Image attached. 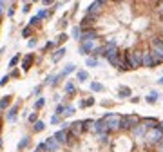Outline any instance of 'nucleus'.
Here are the masks:
<instances>
[{
	"mask_svg": "<svg viewBox=\"0 0 163 152\" xmlns=\"http://www.w3.org/2000/svg\"><path fill=\"white\" fill-rule=\"evenodd\" d=\"M150 54L156 65L163 63V36H154L150 40Z\"/></svg>",
	"mask_w": 163,
	"mask_h": 152,
	"instance_id": "obj_1",
	"label": "nucleus"
},
{
	"mask_svg": "<svg viewBox=\"0 0 163 152\" xmlns=\"http://www.w3.org/2000/svg\"><path fill=\"white\" fill-rule=\"evenodd\" d=\"M127 60L131 63V69H139L143 63V51L142 49H132V51H125Z\"/></svg>",
	"mask_w": 163,
	"mask_h": 152,
	"instance_id": "obj_2",
	"label": "nucleus"
},
{
	"mask_svg": "<svg viewBox=\"0 0 163 152\" xmlns=\"http://www.w3.org/2000/svg\"><path fill=\"white\" fill-rule=\"evenodd\" d=\"M122 118L120 114H114V112H107L103 116L105 123H107V129H109V132H116V130H120L122 129Z\"/></svg>",
	"mask_w": 163,
	"mask_h": 152,
	"instance_id": "obj_3",
	"label": "nucleus"
},
{
	"mask_svg": "<svg viewBox=\"0 0 163 152\" xmlns=\"http://www.w3.org/2000/svg\"><path fill=\"white\" fill-rule=\"evenodd\" d=\"M161 141H163V130H161V129L147 130V134H145V143H147V145H150V147H158Z\"/></svg>",
	"mask_w": 163,
	"mask_h": 152,
	"instance_id": "obj_4",
	"label": "nucleus"
},
{
	"mask_svg": "<svg viewBox=\"0 0 163 152\" xmlns=\"http://www.w3.org/2000/svg\"><path fill=\"white\" fill-rule=\"evenodd\" d=\"M139 123H142V118L136 116V114L123 116V118H122V129H120V130H132V129L138 127Z\"/></svg>",
	"mask_w": 163,
	"mask_h": 152,
	"instance_id": "obj_5",
	"label": "nucleus"
},
{
	"mask_svg": "<svg viewBox=\"0 0 163 152\" xmlns=\"http://www.w3.org/2000/svg\"><path fill=\"white\" fill-rule=\"evenodd\" d=\"M98 38V31L94 27H91V29H83L82 31V38L80 42H94Z\"/></svg>",
	"mask_w": 163,
	"mask_h": 152,
	"instance_id": "obj_6",
	"label": "nucleus"
},
{
	"mask_svg": "<svg viewBox=\"0 0 163 152\" xmlns=\"http://www.w3.org/2000/svg\"><path fill=\"white\" fill-rule=\"evenodd\" d=\"M92 132H96L98 136H100V134H109V129H107V123H105V120H103V118H100V120H96V121H94Z\"/></svg>",
	"mask_w": 163,
	"mask_h": 152,
	"instance_id": "obj_7",
	"label": "nucleus"
},
{
	"mask_svg": "<svg viewBox=\"0 0 163 152\" xmlns=\"http://www.w3.org/2000/svg\"><path fill=\"white\" fill-rule=\"evenodd\" d=\"M98 46H96V40L94 42H80V54H92Z\"/></svg>",
	"mask_w": 163,
	"mask_h": 152,
	"instance_id": "obj_8",
	"label": "nucleus"
},
{
	"mask_svg": "<svg viewBox=\"0 0 163 152\" xmlns=\"http://www.w3.org/2000/svg\"><path fill=\"white\" fill-rule=\"evenodd\" d=\"M105 6V2H102V0H96V2H92L89 7H87V15H92V16H98L102 7Z\"/></svg>",
	"mask_w": 163,
	"mask_h": 152,
	"instance_id": "obj_9",
	"label": "nucleus"
},
{
	"mask_svg": "<svg viewBox=\"0 0 163 152\" xmlns=\"http://www.w3.org/2000/svg\"><path fill=\"white\" fill-rule=\"evenodd\" d=\"M98 20V16H92V15H85L80 22V27L82 29H91L92 26H94V22Z\"/></svg>",
	"mask_w": 163,
	"mask_h": 152,
	"instance_id": "obj_10",
	"label": "nucleus"
},
{
	"mask_svg": "<svg viewBox=\"0 0 163 152\" xmlns=\"http://www.w3.org/2000/svg\"><path fill=\"white\" fill-rule=\"evenodd\" d=\"M131 132H132V136H134L136 140H145V134H147V129H145V125H143V123H139L138 127H134V129L131 130Z\"/></svg>",
	"mask_w": 163,
	"mask_h": 152,
	"instance_id": "obj_11",
	"label": "nucleus"
},
{
	"mask_svg": "<svg viewBox=\"0 0 163 152\" xmlns=\"http://www.w3.org/2000/svg\"><path fill=\"white\" fill-rule=\"evenodd\" d=\"M69 132H71L73 136H80L83 132V121H73L71 125H69Z\"/></svg>",
	"mask_w": 163,
	"mask_h": 152,
	"instance_id": "obj_12",
	"label": "nucleus"
},
{
	"mask_svg": "<svg viewBox=\"0 0 163 152\" xmlns=\"http://www.w3.org/2000/svg\"><path fill=\"white\" fill-rule=\"evenodd\" d=\"M44 143H45V147H47V152H58V148H60V143L55 140V136L47 138Z\"/></svg>",
	"mask_w": 163,
	"mask_h": 152,
	"instance_id": "obj_13",
	"label": "nucleus"
},
{
	"mask_svg": "<svg viewBox=\"0 0 163 152\" xmlns=\"http://www.w3.org/2000/svg\"><path fill=\"white\" fill-rule=\"evenodd\" d=\"M53 136H55V140H56V141H58L60 145H63V143H67V136H69V130H63V129H62V130H56V132H55Z\"/></svg>",
	"mask_w": 163,
	"mask_h": 152,
	"instance_id": "obj_14",
	"label": "nucleus"
},
{
	"mask_svg": "<svg viewBox=\"0 0 163 152\" xmlns=\"http://www.w3.org/2000/svg\"><path fill=\"white\" fill-rule=\"evenodd\" d=\"M142 123L145 125V129H147V130L158 129V125H159V121H158L156 118H142Z\"/></svg>",
	"mask_w": 163,
	"mask_h": 152,
	"instance_id": "obj_15",
	"label": "nucleus"
},
{
	"mask_svg": "<svg viewBox=\"0 0 163 152\" xmlns=\"http://www.w3.org/2000/svg\"><path fill=\"white\" fill-rule=\"evenodd\" d=\"M142 67H156L150 51H143V63H142Z\"/></svg>",
	"mask_w": 163,
	"mask_h": 152,
	"instance_id": "obj_16",
	"label": "nucleus"
},
{
	"mask_svg": "<svg viewBox=\"0 0 163 152\" xmlns=\"http://www.w3.org/2000/svg\"><path fill=\"white\" fill-rule=\"evenodd\" d=\"M33 62H35V56H33V54H26V56H24V60H22V69L27 73V71L31 69Z\"/></svg>",
	"mask_w": 163,
	"mask_h": 152,
	"instance_id": "obj_17",
	"label": "nucleus"
},
{
	"mask_svg": "<svg viewBox=\"0 0 163 152\" xmlns=\"http://www.w3.org/2000/svg\"><path fill=\"white\" fill-rule=\"evenodd\" d=\"M67 51H65V47H58L56 51H55V54H53V62L56 63V62H60L62 58H63V54H65Z\"/></svg>",
	"mask_w": 163,
	"mask_h": 152,
	"instance_id": "obj_18",
	"label": "nucleus"
},
{
	"mask_svg": "<svg viewBox=\"0 0 163 152\" xmlns=\"http://www.w3.org/2000/svg\"><path fill=\"white\" fill-rule=\"evenodd\" d=\"M16 112H18V107H16V105L11 107L9 111H7V114H6V120H7V121H15V120H16Z\"/></svg>",
	"mask_w": 163,
	"mask_h": 152,
	"instance_id": "obj_19",
	"label": "nucleus"
},
{
	"mask_svg": "<svg viewBox=\"0 0 163 152\" xmlns=\"http://www.w3.org/2000/svg\"><path fill=\"white\" fill-rule=\"evenodd\" d=\"M11 100H13V96H11V94L2 96V98H0V109H2V111H4V109H7V107H9V103H11Z\"/></svg>",
	"mask_w": 163,
	"mask_h": 152,
	"instance_id": "obj_20",
	"label": "nucleus"
},
{
	"mask_svg": "<svg viewBox=\"0 0 163 152\" xmlns=\"http://www.w3.org/2000/svg\"><path fill=\"white\" fill-rule=\"evenodd\" d=\"M74 91H76V83H74V80H69V82L65 83V93H67V94H74Z\"/></svg>",
	"mask_w": 163,
	"mask_h": 152,
	"instance_id": "obj_21",
	"label": "nucleus"
},
{
	"mask_svg": "<svg viewBox=\"0 0 163 152\" xmlns=\"http://www.w3.org/2000/svg\"><path fill=\"white\" fill-rule=\"evenodd\" d=\"M158 100H159V94H158L156 91H150L149 96H145V101H147V103H156Z\"/></svg>",
	"mask_w": 163,
	"mask_h": 152,
	"instance_id": "obj_22",
	"label": "nucleus"
},
{
	"mask_svg": "<svg viewBox=\"0 0 163 152\" xmlns=\"http://www.w3.org/2000/svg\"><path fill=\"white\" fill-rule=\"evenodd\" d=\"M131 94H132V93H131L129 87H123V85H122L120 89H118V96H120V98H129Z\"/></svg>",
	"mask_w": 163,
	"mask_h": 152,
	"instance_id": "obj_23",
	"label": "nucleus"
},
{
	"mask_svg": "<svg viewBox=\"0 0 163 152\" xmlns=\"http://www.w3.org/2000/svg\"><path fill=\"white\" fill-rule=\"evenodd\" d=\"M82 31H83V29H82L80 26H74V27H73V31H71V35H73V38H76V40H80V38H82Z\"/></svg>",
	"mask_w": 163,
	"mask_h": 152,
	"instance_id": "obj_24",
	"label": "nucleus"
},
{
	"mask_svg": "<svg viewBox=\"0 0 163 152\" xmlns=\"http://www.w3.org/2000/svg\"><path fill=\"white\" fill-rule=\"evenodd\" d=\"M91 91H94V93H102L103 91V85L98 83V82H91Z\"/></svg>",
	"mask_w": 163,
	"mask_h": 152,
	"instance_id": "obj_25",
	"label": "nucleus"
},
{
	"mask_svg": "<svg viewBox=\"0 0 163 152\" xmlns=\"http://www.w3.org/2000/svg\"><path fill=\"white\" fill-rule=\"evenodd\" d=\"M92 127H94V120H83V132L92 130Z\"/></svg>",
	"mask_w": 163,
	"mask_h": 152,
	"instance_id": "obj_26",
	"label": "nucleus"
},
{
	"mask_svg": "<svg viewBox=\"0 0 163 152\" xmlns=\"http://www.w3.org/2000/svg\"><path fill=\"white\" fill-rule=\"evenodd\" d=\"M44 129H45V123L38 120V121H36V123L33 125V132H42V130H44Z\"/></svg>",
	"mask_w": 163,
	"mask_h": 152,
	"instance_id": "obj_27",
	"label": "nucleus"
},
{
	"mask_svg": "<svg viewBox=\"0 0 163 152\" xmlns=\"http://www.w3.org/2000/svg\"><path fill=\"white\" fill-rule=\"evenodd\" d=\"M27 145H29V136H24L20 140V143H18V150H24Z\"/></svg>",
	"mask_w": 163,
	"mask_h": 152,
	"instance_id": "obj_28",
	"label": "nucleus"
},
{
	"mask_svg": "<svg viewBox=\"0 0 163 152\" xmlns=\"http://www.w3.org/2000/svg\"><path fill=\"white\" fill-rule=\"evenodd\" d=\"M76 80H78V82H87V80H89V74H87L85 71H78V73H76Z\"/></svg>",
	"mask_w": 163,
	"mask_h": 152,
	"instance_id": "obj_29",
	"label": "nucleus"
},
{
	"mask_svg": "<svg viewBox=\"0 0 163 152\" xmlns=\"http://www.w3.org/2000/svg\"><path fill=\"white\" fill-rule=\"evenodd\" d=\"M85 65H87V67H98V60L92 58V56H89V58L85 60Z\"/></svg>",
	"mask_w": 163,
	"mask_h": 152,
	"instance_id": "obj_30",
	"label": "nucleus"
},
{
	"mask_svg": "<svg viewBox=\"0 0 163 152\" xmlns=\"http://www.w3.org/2000/svg\"><path fill=\"white\" fill-rule=\"evenodd\" d=\"M74 111H76V109H74L73 105H67V109H65V112H63V118H71V116L74 114Z\"/></svg>",
	"mask_w": 163,
	"mask_h": 152,
	"instance_id": "obj_31",
	"label": "nucleus"
},
{
	"mask_svg": "<svg viewBox=\"0 0 163 152\" xmlns=\"http://www.w3.org/2000/svg\"><path fill=\"white\" fill-rule=\"evenodd\" d=\"M65 109H67V107H65L63 103H58V105H56V111H55V114H56V116H63Z\"/></svg>",
	"mask_w": 163,
	"mask_h": 152,
	"instance_id": "obj_32",
	"label": "nucleus"
},
{
	"mask_svg": "<svg viewBox=\"0 0 163 152\" xmlns=\"http://www.w3.org/2000/svg\"><path fill=\"white\" fill-rule=\"evenodd\" d=\"M74 69H76L74 65H73V63H69V65H65V69L62 71V74H63V76H67V74H71V73H73Z\"/></svg>",
	"mask_w": 163,
	"mask_h": 152,
	"instance_id": "obj_33",
	"label": "nucleus"
},
{
	"mask_svg": "<svg viewBox=\"0 0 163 152\" xmlns=\"http://www.w3.org/2000/svg\"><path fill=\"white\" fill-rule=\"evenodd\" d=\"M27 120H29V123H31V125H35V123L38 121V112H36V111H33V112L29 114V118H27Z\"/></svg>",
	"mask_w": 163,
	"mask_h": 152,
	"instance_id": "obj_34",
	"label": "nucleus"
},
{
	"mask_svg": "<svg viewBox=\"0 0 163 152\" xmlns=\"http://www.w3.org/2000/svg\"><path fill=\"white\" fill-rule=\"evenodd\" d=\"M49 15H51V11H47V9H40V11H38V15H36V16H38V18H40V20H44V18H47V16H49Z\"/></svg>",
	"mask_w": 163,
	"mask_h": 152,
	"instance_id": "obj_35",
	"label": "nucleus"
},
{
	"mask_svg": "<svg viewBox=\"0 0 163 152\" xmlns=\"http://www.w3.org/2000/svg\"><path fill=\"white\" fill-rule=\"evenodd\" d=\"M44 105H45V100H44V98H38V100L35 101V111H40Z\"/></svg>",
	"mask_w": 163,
	"mask_h": 152,
	"instance_id": "obj_36",
	"label": "nucleus"
},
{
	"mask_svg": "<svg viewBox=\"0 0 163 152\" xmlns=\"http://www.w3.org/2000/svg\"><path fill=\"white\" fill-rule=\"evenodd\" d=\"M55 47H56V42H53V40H51V42H47V43H45V47H44V51L47 53V51H51V49H55Z\"/></svg>",
	"mask_w": 163,
	"mask_h": 152,
	"instance_id": "obj_37",
	"label": "nucleus"
},
{
	"mask_svg": "<svg viewBox=\"0 0 163 152\" xmlns=\"http://www.w3.org/2000/svg\"><path fill=\"white\" fill-rule=\"evenodd\" d=\"M67 38H69V36H67V35H63V33H62V35H58V36H56V40H55V42H56V43H63V42H65V40H67Z\"/></svg>",
	"mask_w": 163,
	"mask_h": 152,
	"instance_id": "obj_38",
	"label": "nucleus"
},
{
	"mask_svg": "<svg viewBox=\"0 0 163 152\" xmlns=\"http://www.w3.org/2000/svg\"><path fill=\"white\" fill-rule=\"evenodd\" d=\"M35 152H47V147H45V143H38Z\"/></svg>",
	"mask_w": 163,
	"mask_h": 152,
	"instance_id": "obj_39",
	"label": "nucleus"
},
{
	"mask_svg": "<svg viewBox=\"0 0 163 152\" xmlns=\"http://www.w3.org/2000/svg\"><path fill=\"white\" fill-rule=\"evenodd\" d=\"M18 60H20V54H16V56H13V58H11V62H9V67H15V65L18 63Z\"/></svg>",
	"mask_w": 163,
	"mask_h": 152,
	"instance_id": "obj_40",
	"label": "nucleus"
},
{
	"mask_svg": "<svg viewBox=\"0 0 163 152\" xmlns=\"http://www.w3.org/2000/svg\"><path fill=\"white\" fill-rule=\"evenodd\" d=\"M38 22H40V18H38V16H33V18L29 20V27H33V26H38Z\"/></svg>",
	"mask_w": 163,
	"mask_h": 152,
	"instance_id": "obj_41",
	"label": "nucleus"
},
{
	"mask_svg": "<svg viewBox=\"0 0 163 152\" xmlns=\"http://www.w3.org/2000/svg\"><path fill=\"white\" fill-rule=\"evenodd\" d=\"M31 35V27H24V29H22V36H24V38H27Z\"/></svg>",
	"mask_w": 163,
	"mask_h": 152,
	"instance_id": "obj_42",
	"label": "nucleus"
},
{
	"mask_svg": "<svg viewBox=\"0 0 163 152\" xmlns=\"http://www.w3.org/2000/svg\"><path fill=\"white\" fill-rule=\"evenodd\" d=\"M36 43H38V40H36V38H31V40H29V42H27V46H29V47H31V49H33V47H35V46H36Z\"/></svg>",
	"mask_w": 163,
	"mask_h": 152,
	"instance_id": "obj_43",
	"label": "nucleus"
},
{
	"mask_svg": "<svg viewBox=\"0 0 163 152\" xmlns=\"http://www.w3.org/2000/svg\"><path fill=\"white\" fill-rule=\"evenodd\" d=\"M9 78H11V76H9V74H7V76H4V78H2V80H0V87H4V85H6V83H7V82H9Z\"/></svg>",
	"mask_w": 163,
	"mask_h": 152,
	"instance_id": "obj_44",
	"label": "nucleus"
},
{
	"mask_svg": "<svg viewBox=\"0 0 163 152\" xmlns=\"http://www.w3.org/2000/svg\"><path fill=\"white\" fill-rule=\"evenodd\" d=\"M40 93H42V85H38V87H35V89H33V94L35 96H38Z\"/></svg>",
	"mask_w": 163,
	"mask_h": 152,
	"instance_id": "obj_45",
	"label": "nucleus"
},
{
	"mask_svg": "<svg viewBox=\"0 0 163 152\" xmlns=\"http://www.w3.org/2000/svg\"><path fill=\"white\" fill-rule=\"evenodd\" d=\"M91 105H94V98H87L85 100V107H91Z\"/></svg>",
	"mask_w": 163,
	"mask_h": 152,
	"instance_id": "obj_46",
	"label": "nucleus"
},
{
	"mask_svg": "<svg viewBox=\"0 0 163 152\" xmlns=\"http://www.w3.org/2000/svg\"><path fill=\"white\" fill-rule=\"evenodd\" d=\"M29 7H31V2H26V4H24V9H22V11H24V13H29Z\"/></svg>",
	"mask_w": 163,
	"mask_h": 152,
	"instance_id": "obj_47",
	"label": "nucleus"
},
{
	"mask_svg": "<svg viewBox=\"0 0 163 152\" xmlns=\"http://www.w3.org/2000/svg\"><path fill=\"white\" fill-rule=\"evenodd\" d=\"M9 76H11V78H20V73H18V71L15 69V71H13V73H11Z\"/></svg>",
	"mask_w": 163,
	"mask_h": 152,
	"instance_id": "obj_48",
	"label": "nucleus"
},
{
	"mask_svg": "<svg viewBox=\"0 0 163 152\" xmlns=\"http://www.w3.org/2000/svg\"><path fill=\"white\" fill-rule=\"evenodd\" d=\"M51 123H60V116H56V114H55V116L51 118Z\"/></svg>",
	"mask_w": 163,
	"mask_h": 152,
	"instance_id": "obj_49",
	"label": "nucleus"
},
{
	"mask_svg": "<svg viewBox=\"0 0 163 152\" xmlns=\"http://www.w3.org/2000/svg\"><path fill=\"white\" fill-rule=\"evenodd\" d=\"M158 11H159V15L163 16V2H159V4H158Z\"/></svg>",
	"mask_w": 163,
	"mask_h": 152,
	"instance_id": "obj_50",
	"label": "nucleus"
},
{
	"mask_svg": "<svg viewBox=\"0 0 163 152\" xmlns=\"http://www.w3.org/2000/svg\"><path fill=\"white\" fill-rule=\"evenodd\" d=\"M42 4H44V6H53L51 0H42Z\"/></svg>",
	"mask_w": 163,
	"mask_h": 152,
	"instance_id": "obj_51",
	"label": "nucleus"
},
{
	"mask_svg": "<svg viewBox=\"0 0 163 152\" xmlns=\"http://www.w3.org/2000/svg\"><path fill=\"white\" fill-rule=\"evenodd\" d=\"M13 15H15V9H13V7H9V9H7V16H13Z\"/></svg>",
	"mask_w": 163,
	"mask_h": 152,
	"instance_id": "obj_52",
	"label": "nucleus"
},
{
	"mask_svg": "<svg viewBox=\"0 0 163 152\" xmlns=\"http://www.w3.org/2000/svg\"><path fill=\"white\" fill-rule=\"evenodd\" d=\"M2 13H4V2H0V16H2Z\"/></svg>",
	"mask_w": 163,
	"mask_h": 152,
	"instance_id": "obj_53",
	"label": "nucleus"
},
{
	"mask_svg": "<svg viewBox=\"0 0 163 152\" xmlns=\"http://www.w3.org/2000/svg\"><path fill=\"white\" fill-rule=\"evenodd\" d=\"M131 101H132V103H138V101H139V98H138V96H134V98H131Z\"/></svg>",
	"mask_w": 163,
	"mask_h": 152,
	"instance_id": "obj_54",
	"label": "nucleus"
},
{
	"mask_svg": "<svg viewBox=\"0 0 163 152\" xmlns=\"http://www.w3.org/2000/svg\"><path fill=\"white\" fill-rule=\"evenodd\" d=\"M158 83H159V85H163V76H161V78L158 80Z\"/></svg>",
	"mask_w": 163,
	"mask_h": 152,
	"instance_id": "obj_55",
	"label": "nucleus"
},
{
	"mask_svg": "<svg viewBox=\"0 0 163 152\" xmlns=\"http://www.w3.org/2000/svg\"><path fill=\"white\" fill-rule=\"evenodd\" d=\"M2 145H4V143H2V138H0V148H2Z\"/></svg>",
	"mask_w": 163,
	"mask_h": 152,
	"instance_id": "obj_56",
	"label": "nucleus"
},
{
	"mask_svg": "<svg viewBox=\"0 0 163 152\" xmlns=\"http://www.w3.org/2000/svg\"><path fill=\"white\" fill-rule=\"evenodd\" d=\"M0 132H2V121H0Z\"/></svg>",
	"mask_w": 163,
	"mask_h": 152,
	"instance_id": "obj_57",
	"label": "nucleus"
},
{
	"mask_svg": "<svg viewBox=\"0 0 163 152\" xmlns=\"http://www.w3.org/2000/svg\"><path fill=\"white\" fill-rule=\"evenodd\" d=\"M161 20H163V16H161Z\"/></svg>",
	"mask_w": 163,
	"mask_h": 152,
	"instance_id": "obj_58",
	"label": "nucleus"
},
{
	"mask_svg": "<svg viewBox=\"0 0 163 152\" xmlns=\"http://www.w3.org/2000/svg\"><path fill=\"white\" fill-rule=\"evenodd\" d=\"M0 18H2V16H0Z\"/></svg>",
	"mask_w": 163,
	"mask_h": 152,
	"instance_id": "obj_59",
	"label": "nucleus"
}]
</instances>
